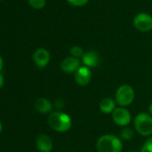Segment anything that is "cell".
Instances as JSON below:
<instances>
[{"instance_id":"obj_1","label":"cell","mask_w":152,"mask_h":152,"mask_svg":"<svg viewBox=\"0 0 152 152\" xmlns=\"http://www.w3.org/2000/svg\"><path fill=\"white\" fill-rule=\"evenodd\" d=\"M47 124L51 129L57 133H66L73 126L71 117L63 111H54L47 117Z\"/></svg>"},{"instance_id":"obj_2","label":"cell","mask_w":152,"mask_h":152,"mask_svg":"<svg viewBox=\"0 0 152 152\" xmlns=\"http://www.w3.org/2000/svg\"><path fill=\"white\" fill-rule=\"evenodd\" d=\"M123 148V141L114 134H104L96 142L98 152H122Z\"/></svg>"},{"instance_id":"obj_3","label":"cell","mask_w":152,"mask_h":152,"mask_svg":"<svg viewBox=\"0 0 152 152\" xmlns=\"http://www.w3.org/2000/svg\"><path fill=\"white\" fill-rule=\"evenodd\" d=\"M133 125L139 134L142 136H151L152 134V116L150 113L142 112L136 115Z\"/></svg>"},{"instance_id":"obj_4","label":"cell","mask_w":152,"mask_h":152,"mask_svg":"<svg viewBox=\"0 0 152 152\" xmlns=\"http://www.w3.org/2000/svg\"><path fill=\"white\" fill-rule=\"evenodd\" d=\"M135 98V92L129 85H123L117 88L115 94V101L119 107L130 106Z\"/></svg>"},{"instance_id":"obj_5","label":"cell","mask_w":152,"mask_h":152,"mask_svg":"<svg viewBox=\"0 0 152 152\" xmlns=\"http://www.w3.org/2000/svg\"><path fill=\"white\" fill-rule=\"evenodd\" d=\"M112 119L117 126L125 127L131 123L132 114L125 107H116L112 112Z\"/></svg>"},{"instance_id":"obj_6","label":"cell","mask_w":152,"mask_h":152,"mask_svg":"<svg viewBox=\"0 0 152 152\" xmlns=\"http://www.w3.org/2000/svg\"><path fill=\"white\" fill-rule=\"evenodd\" d=\"M133 25L142 32L150 31L152 29V16L147 12H141L134 17Z\"/></svg>"},{"instance_id":"obj_7","label":"cell","mask_w":152,"mask_h":152,"mask_svg":"<svg viewBox=\"0 0 152 152\" xmlns=\"http://www.w3.org/2000/svg\"><path fill=\"white\" fill-rule=\"evenodd\" d=\"M92 73L90 68L86 66H81L74 74V80L80 86H86L91 81Z\"/></svg>"},{"instance_id":"obj_8","label":"cell","mask_w":152,"mask_h":152,"mask_svg":"<svg viewBox=\"0 0 152 152\" xmlns=\"http://www.w3.org/2000/svg\"><path fill=\"white\" fill-rule=\"evenodd\" d=\"M33 61L38 68H45L50 61V53L45 48H39L33 54Z\"/></svg>"},{"instance_id":"obj_9","label":"cell","mask_w":152,"mask_h":152,"mask_svg":"<svg viewBox=\"0 0 152 152\" xmlns=\"http://www.w3.org/2000/svg\"><path fill=\"white\" fill-rule=\"evenodd\" d=\"M61 69L65 73L71 74L75 73V71L81 67V62L78 58H75L73 56H69L64 59L61 62Z\"/></svg>"},{"instance_id":"obj_10","label":"cell","mask_w":152,"mask_h":152,"mask_svg":"<svg viewBox=\"0 0 152 152\" xmlns=\"http://www.w3.org/2000/svg\"><path fill=\"white\" fill-rule=\"evenodd\" d=\"M36 146L39 152H51L53 150V141L47 134H42L37 137Z\"/></svg>"},{"instance_id":"obj_11","label":"cell","mask_w":152,"mask_h":152,"mask_svg":"<svg viewBox=\"0 0 152 152\" xmlns=\"http://www.w3.org/2000/svg\"><path fill=\"white\" fill-rule=\"evenodd\" d=\"M34 107L38 112L42 114H47L52 111L54 108V104L46 98H39L35 102Z\"/></svg>"},{"instance_id":"obj_12","label":"cell","mask_w":152,"mask_h":152,"mask_svg":"<svg viewBox=\"0 0 152 152\" xmlns=\"http://www.w3.org/2000/svg\"><path fill=\"white\" fill-rule=\"evenodd\" d=\"M82 59L84 66L88 68H94L99 62V56L98 53L94 51H89L87 53H84Z\"/></svg>"},{"instance_id":"obj_13","label":"cell","mask_w":152,"mask_h":152,"mask_svg":"<svg viewBox=\"0 0 152 152\" xmlns=\"http://www.w3.org/2000/svg\"><path fill=\"white\" fill-rule=\"evenodd\" d=\"M99 110L104 114H112V112L116 108V102L111 98H104L99 102Z\"/></svg>"},{"instance_id":"obj_14","label":"cell","mask_w":152,"mask_h":152,"mask_svg":"<svg viewBox=\"0 0 152 152\" xmlns=\"http://www.w3.org/2000/svg\"><path fill=\"white\" fill-rule=\"evenodd\" d=\"M134 137V131L128 127H123V129L120 132V138L122 141H131L133 140V138Z\"/></svg>"},{"instance_id":"obj_15","label":"cell","mask_w":152,"mask_h":152,"mask_svg":"<svg viewBox=\"0 0 152 152\" xmlns=\"http://www.w3.org/2000/svg\"><path fill=\"white\" fill-rule=\"evenodd\" d=\"M70 53L72 54V56L75 57V58H82L83 54H84V52L82 50V48L81 46H78V45H74L73 47H71L70 49Z\"/></svg>"},{"instance_id":"obj_16","label":"cell","mask_w":152,"mask_h":152,"mask_svg":"<svg viewBox=\"0 0 152 152\" xmlns=\"http://www.w3.org/2000/svg\"><path fill=\"white\" fill-rule=\"evenodd\" d=\"M28 3L35 9H42L46 5V0H28Z\"/></svg>"},{"instance_id":"obj_17","label":"cell","mask_w":152,"mask_h":152,"mask_svg":"<svg viewBox=\"0 0 152 152\" xmlns=\"http://www.w3.org/2000/svg\"><path fill=\"white\" fill-rule=\"evenodd\" d=\"M141 152H152V137L148 138L143 143Z\"/></svg>"},{"instance_id":"obj_18","label":"cell","mask_w":152,"mask_h":152,"mask_svg":"<svg viewBox=\"0 0 152 152\" xmlns=\"http://www.w3.org/2000/svg\"><path fill=\"white\" fill-rule=\"evenodd\" d=\"M65 106V102L63 99H56L54 102V107L58 110V111H61Z\"/></svg>"},{"instance_id":"obj_19","label":"cell","mask_w":152,"mask_h":152,"mask_svg":"<svg viewBox=\"0 0 152 152\" xmlns=\"http://www.w3.org/2000/svg\"><path fill=\"white\" fill-rule=\"evenodd\" d=\"M67 2L73 6H83L89 2V0H67Z\"/></svg>"},{"instance_id":"obj_20","label":"cell","mask_w":152,"mask_h":152,"mask_svg":"<svg viewBox=\"0 0 152 152\" xmlns=\"http://www.w3.org/2000/svg\"><path fill=\"white\" fill-rule=\"evenodd\" d=\"M4 76H3V74L0 72V89L3 87V86H4Z\"/></svg>"},{"instance_id":"obj_21","label":"cell","mask_w":152,"mask_h":152,"mask_svg":"<svg viewBox=\"0 0 152 152\" xmlns=\"http://www.w3.org/2000/svg\"><path fill=\"white\" fill-rule=\"evenodd\" d=\"M3 66H4V61H3L2 57L0 56V71H1V70H2V69H3Z\"/></svg>"},{"instance_id":"obj_22","label":"cell","mask_w":152,"mask_h":152,"mask_svg":"<svg viewBox=\"0 0 152 152\" xmlns=\"http://www.w3.org/2000/svg\"><path fill=\"white\" fill-rule=\"evenodd\" d=\"M149 113L152 116V103H151L150 106H149Z\"/></svg>"},{"instance_id":"obj_23","label":"cell","mask_w":152,"mask_h":152,"mask_svg":"<svg viewBox=\"0 0 152 152\" xmlns=\"http://www.w3.org/2000/svg\"><path fill=\"white\" fill-rule=\"evenodd\" d=\"M2 129H3V126H2V123H1V121H0V134H1V132H2Z\"/></svg>"},{"instance_id":"obj_24","label":"cell","mask_w":152,"mask_h":152,"mask_svg":"<svg viewBox=\"0 0 152 152\" xmlns=\"http://www.w3.org/2000/svg\"><path fill=\"white\" fill-rule=\"evenodd\" d=\"M128 152H137V151H128Z\"/></svg>"},{"instance_id":"obj_25","label":"cell","mask_w":152,"mask_h":152,"mask_svg":"<svg viewBox=\"0 0 152 152\" xmlns=\"http://www.w3.org/2000/svg\"><path fill=\"white\" fill-rule=\"evenodd\" d=\"M0 1H3V0H0Z\"/></svg>"}]
</instances>
